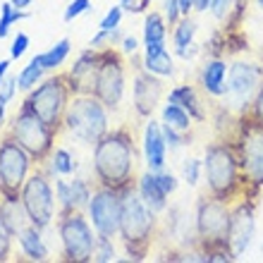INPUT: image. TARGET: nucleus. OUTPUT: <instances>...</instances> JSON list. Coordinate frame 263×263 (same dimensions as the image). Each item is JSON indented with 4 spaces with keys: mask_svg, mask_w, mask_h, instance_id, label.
<instances>
[{
    "mask_svg": "<svg viewBox=\"0 0 263 263\" xmlns=\"http://www.w3.org/2000/svg\"><path fill=\"white\" fill-rule=\"evenodd\" d=\"M93 180L101 187L122 189L134 187L137 182V144L129 127L108 129L93 146L91 160Z\"/></svg>",
    "mask_w": 263,
    "mask_h": 263,
    "instance_id": "nucleus-1",
    "label": "nucleus"
},
{
    "mask_svg": "<svg viewBox=\"0 0 263 263\" xmlns=\"http://www.w3.org/2000/svg\"><path fill=\"white\" fill-rule=\"evenodd\" d=\"M203 175H206V192L228 201L230 206L235 201L244 199L249 182L244 177V170L239 165L235 141L218 139L206 146L203 156Z\"/></svg>",
    "mask_w": 263,
    "mask_h": 263,
    "instance_id": "nucleus-2",
    "label": "nucleus"
},
{
    "mask_svg": "<svg viewBox=\"0 0 263 263\" xmlns=\"http://www.w3.org/2000/svg\"><path fill=\"white\" fill-rule=\"evenodd\" d=\"M230 203L218 196L203 194L196 201L194 213V242L199 251L206 254V261H235L228 249V232H230Z\"/></svg>",
    "mask_w": 263,
    "mask_h": 263,
    "instance_id": "nucleus-3",
    "label": "nucleus"
},
{
    "mask_svg": "<svg viewBox=\"0 0 263 263\" xmlns=\"http://www.w3.org/2000/svg\"><path fill=\"white\" fill-rule=\"evenodd\" d=\"M118 237L132 261H144L151 254L153 239L158 237V213H153L139 199L137 189H122V211H120Z\"/></svg>",
    "mask_w": 263,
    "mask_h": 263,
    "instance_id": "nucleus-4",
    "label": "nucleus"
},
{
    "mask_svg": "<svg viewBox=\"0 0 263 263\" xmlns=\"http://www.w3.org/2000/svg\"><path fill=\"white\" fill-rule=\"evenodd\" d=\"M63 129L79 144L96 146V141L110 129V110L93 93H74L65 110Z\"/></svg>",
    "mask_w": 263,
    "mask_h": 263,
    "instance_id": "nucleus-5",
    "label": "nucleus"
},
{
    "mask_svg": "<svg viewBox=\"0 0 263 263\" xmlns=\"http://www.w3.org/2000/svg\"><path fill=\"white\" fill-rule=\"evenodd\" d=\"M72 89H69V79L67 72H60V74L46 77L36 84L31 91H27V98H24V108L39 115V118L46 122L53 132H63V120H65V110H67L69 101H72Z\"/></svg>",
    "mask_w": 263,
    "mask_h": 263,
    "instance_id": "nucleus-6",
    "label": "nucleus"
},
{
    "mask_svg": "<svg viewBox=\"0 0 263 263\" xmlns=\"http://www.w3.org/2000/svg\"><path fill=\"white\" fill-rule=\"evenodd\" d=\"M60 237V256L67 263H89L96 247V230L86 218V211H60L55 215Z\"/></svg>",
    "mask_w": 263,
    "mask_h": 263,
    "instance_id": "nucleus-7",
    "label": "nucleus"
},
{
    "mask_svg": "<svg viewBox=\"0 0 263 263\" xmlns=\"http://www.w3.org/2000/svg\"><path fill=\"white\" fill-rule=\"evenodd\" d=\"M7 132L17 139V144L24 148V151L34 158L36 165H43L46 158H48L53 148H55V139L58 132H53L46 122H43L39 115L20 105V110L12 115L10 125H7Z\"/></svg>",
    "mask_w": 263,
    "mask_h": 263,
    "instance_id": "nucleus-8",
    "label": "nucleus"
},
{
    "mask_svg": "<svg viewBox=\"0 0 263 263\" xmlns=\"http://www.w3.org/2000/svg\"><path fill=\"white\" fill-rule=\"evenodd\" d=\"M22 206L29 215V222L39 230H46L53 225L58 215V201H55V187L50 175L41 165H36L31 175L27 177L24 187L20 192Z\"/></svg>",
    "mask_w": 263,
    "mask_h": 263,
    "instance_id": "nucleus-9",
    "label": "nucleus"
},
{
    "mask_svg": "<svg viewBox=\"0 0 263 263\" xmlns=\"http://www.w3.org/2000/svg\"><path fill=\"white\" fill-rule=\"evenodd\" d=\"M127 89V65L125 58L115 46H103L101 48V60H98L96 79H93V96L108 108L118 110Z\"/></svg>",
    "mask_w": 263,
    "mask_h": 263,
    "instance_id": "nucleus-10",
    "label": "nucleus"
},
{
    "mask_svg": "<svg viewBox=\"0 0 263 263\" xmlns=\"http://www.w3.org/2000/svg\"><path fill=\"white\" fill-rule=\"evenodd\" d=\"M235 148L249 187L261 189L263 187V125L256 122V120H251L247 112L239 115Z\"/></svg>",
    "mask_w": 263,
    "mask_h": 263,
    "instance_id": "nucleus-11",
    "label": "nucleus"
},
{
    "mask_svg": "<svg viewBox=\"0 0 263 263\" xmlns=\"http://www.w3.org/2000/svg\"><path fill=\"white\" fill-rule=\"evenodd\" d=\"M34 167V158L17 144L10 132H5L0 137V196H20Z\"/></svg>",
    "mask_w": 263,
    "mask_h": 263,
    "instance_id": "nucleus-12",
    "label": "nucleus"
},
{
    "mask_svg": "<svg viewBox=\"0 0 263 263\" xmlns=\"http://www.w3.org/2000/svg\"><path fill=\"white\" fill-rule=\"evenodd\" d=\"M263 82V67L249 60H237L228 67V82H225V110L244 115L249 110L251 101L256 96Z\"/></svg>",
    "mask_w": 263,
    "mask_h": 263,
    "instance_id": "nucleus-13",
    "label": "nucleus"
},
{
    "mask_svg": "<svg viewBox=\"0 0 263 263\" xmlns=\"http://www.w3.org/2000/svg\"><path fill=\"white\" fill-rule=\"evenodd\" d=\"M120 211H122V192L96 184L86 206V218L93 225L98 237L115 239L120 230Z\"/></svg>",
    "mask_w": 263,
    "mask_h": 263,
    "instance_id": "nucleus-14",
    "label": "nucleus"
},
{
    "mask_svg": "<svg viewBox=\"0 0 263 263\" xmlns=\"http://www.w3.org/2000/svg\"><path fill=\"white\" fill-rule=\"evenodd\" d=\"M254 232H256V208H254V201L244 196L230 208L228 249L232 254V258H239L244 251L249 249Z\"/></svg>",
    "mask_w": 263,
    "mask_h": 263,
    "instance_id": "nucleus-15",
    "label": "nucleus"
},
{
    "mask_svg": "<svg viewBox=\"0 0 263 263\" xmlns=\"http://www.w3.org/2000/svg\"><path fill=\"white\" fill-rule=\"evenodd\" d=\"M165 96V84L163 77L151 74L148 69L137 67L134 74V86H132V105L141 120H148L153 115V110L158 108V103Z\"/></svg>",
    "mask_w": 263,
    "mask_h": 263,
    "instance_id": "nucleus-16",
    "label": "nucleus"
},
{
    "mask_svg": "<svg viewBox=\"0 0 263 263\" xmlns=\"http://www.w3.org/2000/svg\"><path fill=\"white\" fill-rule=\"evenodd\" d=\"M98 60H101V48H86L79 53L74 65L69 67L67 79L72 93H91L93 91V79H96Z\"/></svg>",
    "mask_w": 263,
    "mask_h": 263,
    "instance_id": "nucleus-17",
    "label": "nucleus"
},
{
    "mask_svg": "<svg viewBox=\"0 0 263 263\" xmlns=\"http://www.w3.org/2000/svg\"><path fill=\"white\" fill-rule=\"evenodd\" d=\"M144 160H146V170L151 173H158L163 170L167 163V144L163 139V132H160V122L148 118V122L144 125Z\"/></svg>",
    "mask_w": 263,
    "mask_h": 263,
    "instance_id": "nucleus-18",
    "label": "nucleus"
},
{
    "mask_svg": "<svg viewBox=\"0 0 263 263\" xmlns=\"http://www.w3.org/2000/svg\"><path fill=\"white\" fill-rule=\"evenodd\" d=\"M225 82H228V63L222 58H208L199 69V84L206 96L222 98L225 96Z\"/></svg>",
    "mask_w": 263,
    "mask_h": 263,
    "instance_id": "nucleus-19",
    "label": "nucleus"
},
{
    "mask_svg": "<svg viewBox=\"0 0 263 263\" xmlns=\"http://www.w3.org/2000/svg\"><path fill=\"white\" fill-rule=\"evenodd\" d=\"M134 189H137L139 199L144 201V203L151 208L153 213H163V211H167V194L158 187L156 175H153L151 170H146V173L137 175Z\"/></svg>",
    "mask_w": 263,
    "mask_h": 263,
    "instance_id": "nucleus-20",
    "label": "nucleus"
},
{
    "mask_svg": "<svg viewBox=\"0 0 263 263\" xmlns=\"http://www.w3.org/2000/svg\"><path fill=\"white\" fill-rule=\"evenodd\" d=\"M43 230L34 228V225H27V228L14 235V242L20 244V251L22 256L27 261H34V263H41V261H48V247L43 242L41 237Z\"/></svg>",
    "mask_w": 263,
    "mask_h": 263,
    "instance_id": "nucleus-21",
    "label": "nucleus"
},
{
    "mask_svg": "<svg viewBox=\"0 0 263 263\" xmlns=\"http://www.w3.org/2000/svg\"><path fill=\"white\" fill-rule=\"evenodd\" d=\"M167 101H173V103L182 105V108L192 115V120H194V122H203V120L208 118L206 108H203V103H201L199 89H196L194 84H180V86L170 89Z\"/></svg>",
    "mask_w": 263,
    "mask_h": 263,
    "instance_id": "nucleus-22",
    "label": "nucleus"
},
{
    "mask_svg": "<svg viewBox=\"0 0 263 263\" xmlns=\"http://www.w3.org/2000/svg\"><path fill=\"white\" fill-rule=\"evenodd\" d=\"M0 213H3V220H5V225L10 228L12 235H17L27 225H31L20 196H0Z\"/></svg>",
    "mask_w": 263,
    "mask_h": 263,
    "instance_id": "nucleus-23",
    "label": "nucleus"
},
{
    "mask_svg": "<svg viewBox=\"0 0 263 263\" xmlns=\"http://www.w3.org/2000/svg\"><path fill=\"white\" fill-rule=\"evenodd\" d=\"M41 167L50 177H69V175L77 173L79 163H77V158L67 148H53V153L46 158V163H43Z\"/></svg>",
    "mask_w": 263,
    "mask_h": 263,
    "instance_id": "nucleus-24",
    "label": "nucleus"
},
{
    "mask_svg": "<svg viewBox=\"0 0 263 263\" xmlns=\"http://www.w3.org/2000/svg\"><path fill=\"white\" fill-rule=\"evenodd\" d=\"M72 53V41L69 39H60L55 46H50L46 53H39V60H41V67L46 72H58V69L65 65V60Z\"/></svg>",
    "mask_w": 263,
    "mask_h": 263,
    "instance_id": "nucleus-25",
    "label": "nucleus"
},
{
    "mask_svg": "<svg viewBox=\"0 0 263 263\" xmlns=\"http://www.w3.org/2000/svg\"><path fill=\"white\" fill-rule=\"evenodd\" d=\"M167 31H170V27H167V22H165V17H163V12L151 10V12L144 14V43L165 41Z\"/></svg>",
    "mask_w": 263,
    "mask_h": 263,
    "instance_id": "nucleus-26",
    "label": "nucleus"
},
{
    "mask_svg": "<svg viewBox=\"0 0 263 263\" xmlns=\"http://www.w3.org/2000/svg\"><path fill=\"white\" fill-rule=\"evenodd\" d=\"M141 67L148 69L151 74H158V77H173L175 74V58L170 50H160L156 55H144V63Z\"/></svg>",
    "mask_w": 263,
    "mask_h": 263,
    "instance_id": "nucleus-27",
    "label": "nucleus"
},
{
    "mask_svg": "<svg viewBox=\"0 0 263 263\" xmlns=\"http://www.w3.org/2000/svg\"><path fill=\"white\" fill-rule=\"evenodd\" d=\"M163 120L160 122H165V125H170V127H175V129H180V132H189L192 129V115H189L182 105H177V103H173V101H167L165 105H163Z\"/></svg>",
    "mask_w": 263,
    "mask_h": 263,
    "instance_id": "nucleus-28",
    "label": "nucleus"
},
{
    "mask_svg": "<svg viewBox=\"0 0 263 263\" xmlns=\"http://www.w3.org/2000/svg\"><path fill=\"white\" fill-rule=\"evenodd\" d=\"M29 17H31V12H29V10H17L10 0H7V3H3V5H0V41L10 36V29H12L17 22L29 20Z\"/></svg>",
    "mask_w": 263,
    "mask_h": 263,
    "instance_id": "nucleus-29",
    "label": "nucleus"
},
{
    "mask_svg": "<svg viewBox=\"0 0 263 263\" xmlns=\"http://www.w3.org/2000/svg\"><path fill=\"white\" fill-rule=\"evenodd\" d=\"M43 74H46V69L41 67V60H39V55H34L27 65H24V67H22L20 74H17V84H20V89L27 93V91H31L36 84L41 82Z\"/></svg>",
    "mask_w": 263,
    "mask_h": 263,
    "instance_id": "nucleus-30",
    "label": "nucleus"
},
{
    "mask_svg": "<svg viewBox=\"0 0 263 263\" xmlns=\"http://www.w3.org/2000/svg\"><path fill=\"white\" fill-rule=\"evenodd\" d=\"M196 31H199V24H196L194 17H192V14H189V17H182V20L173 27V43H175V48H182V46L194 43Z\"/></svg>",
    "mask_w": 263,
    "mask_h": 263,
    "instance_id": "nucleus-31",
    "label": "nucleus"
},
{
    "mask_svg": "<svg viewBox=\"0 0 263 263\" xmlns=\"http://www.w3.org/2000/svg\"><path fill=\"white\" fill-rule=\"evenodd\" d=\"M69 187H72L74 208H79V211H86V206H89V199H91V194H93L91 182L84 180V177H74V180H69Z\"/></svg>",
    "mask_w": 263,
    "mask_h": 263,
    "instance_id": "nucleus-32",
    "label": "nucleus"
},
{
    "mask_svg": "<svg viewBox=\"0 0 263 263\" xmlns=\"http://www.w3.org/2000/svg\"><path fill=\"white\" fill-rule=\"evenodd\" d=\"M118 258V251H115V244H112L110 237H98L96 235V247H93V258L91 261L96 263H110Z\"/></svg>",
    "mask_w": 263,
    "mask_h": 263,
    "instance_id": "nucleus-33",
    "label": "nucleus"
},
{
    "mask_svg": "<svg viewBox=\"0 0 263 263\" xmlns=\"http://www.w3.org/2000/svg\"><path fill=\"white\" fill-rule=\"evenodd\" d=\"M160 132H163V139H165L170 151H177V148H182V146H187L192 141L189 132H180V129H175V127L165 125V122H160Z\"/></svg>",
    "mask_w": 263,
    "mask_h": 263,
    "instance_id": "nucleus-34",
    "label": "nucleus"
},
{
    "mask_svg": "<svg viewBox=\"0 0 263 263\" xmlns=\"http://www.w3.org/2000/svg\"><path fill=\"white\" fill-rule=\"evenodd\" d=\"M55 201H58V213L60 211H74V199H72V187L69 180H55Z\"/></svg>",
    "mask_w": 263,
    "mask_h": 263,
    "instance_id": "nucleus-35",
    "label": "nucleus"
},
{
    "mask_svg": "<svg viewBox=\"0 0 263 263\" xmlns=\"http://www.w3.org/2000/svg\"><path fill=\"white\" fill-rule=\"evenodd\" d=\"M201 173H203V160L199 158H187L184 165H182V177L187 182L189 187H196L201 180Z\"/></svg>",
    "mask_w": 263,
    "mask_h": 263,
    "instance_id": "nucleus-36",
    "label": "nucleus"
},
{
    "mask_svg": "<svg viewBox=\"0 0 263 263\" xmlns=\"http://www.w3.org/2000/svg\"><path fill=\"white\" fill-rule=\"evenodd\" d=\"M12 247H14V235L10 232V228L3 220V213H0V263L12 256Z\"/></svg>",
    "mask_w": 263,
    "mask_h": 263,
    "instance_id": "nucleus-37",
    "label": "nucleus"
},
{
    "mask_svg": "<svg viewBox=\"0 0 263 263\" xmlns=\"http://www.w3.org/2000/svg\"><path fill=\"white\" fill-rule=\"evenodd\" d=\"M122 14H125V10L120 5H112L108 12L103 14V20L98 22V29H103V31H110V29H118L120 24H122Z\"/></svg>",
    "mask_w": 263,
    "mask_h": 263,
    "instance_id": "nucleus-38",
    "label": "nucleus"
},
{
    "mask_svg": "<svg viewBox=\"0 0 263 263\" xmlns=\"http://www.w3.org/2000/svg\"><path fill=\"white\" fill-rule=\"evenodd\" d=\"M17 89H20V84H17V74H7L0 84V101L5 105H10L17 96Z\"/></svg>",
    "mask_w": 263,
    "mask_h": 263,
    "instance_id": "nucleus-39",
    "label": "nucleus"
},
{
    "mask_svg": "<svg viewBox=\"0 0 263 263\" xmlns=\"http://www.w3.org/2000/svg\"><path fill=\"white\" fill-rule=\"evenodd\" d=\"M153 175H156V182H158V187L163 189L167 196L175 194V189H177V177H175L170 170H165V167H163V170H158V173H153Z\"/></svg>",
    "mask_w": 263,
    "mask_h": 263,
    "instance_id": "nucleus-40",
    "label": "nucleus"
},
{
    "mask_svg": "<svg viewBox=\"0 0 263 263\" xmlns=\"http://www.w3.org/2000/svg\"><path fill=\"white\" fill-rule=\"evenodd\" d=\"M89 10H91V0H72V3L65 7L63 20H65V22H72V20H77L79 14L89 12Z\"/></svg>",
    "mask_w": 263,
    "mask_h": 263,
    "instance_id": "nucleus-41",
    "label": "nucleus"
},
{
    "mask_svg": "<svg viewBox=\"0 0 263 263\" xmlns=\"http://www.w3.org/2000/svg\"><path fill=\"white\" fill-rule=\"evenodd\" d=\"M163 17H165L167 27H175V24L182 20L180 3H177V0H163Z\"/></svg>",
    "mask_w": 263,
    "mask_h": 263,
    "instance_id": "nucleus-42",
    "label": "nucleus"
},
{
    "mask_svg": "<svg viewBox=\"0 0 263 263\" xmlns=\"http://www.w3.org/2000/svg\"><path fill=\"white\" fill-rule=\"evenodd\" d=\"M27 48H29V36L24 34V31H20V34L12 39V46H10V58H12V60H20V58L27 53Z\"/></svg>",
    "mask_w": 263,
    "mask_h": 263,
    "instance_id": "nucleus-43",
    "label": "nucleus"
},
{
    "mask_svg": "<svg viewBox=\"0 0 263 263\" xmlns=\"http://www.w3.org/2000/svg\"><path fill=\"white\" fill-rule=\"evenodd\" d=\"M247 115H249L251 120H256V122H261V125H263V82H261V86H258L254 101H251Z\"/></svg>",
    "mask_w": 263,
    "mask_h": 263,
    "instance_id": "nucleus-44",
    "label": "nucleus"
},
{
    "mask_svg": "<svg viewBox=\"0 0 263 263\" xmlns=\"http://www.w3.org/2000/svg\"><path fill=\"white\" fill-rule=\"evenodd\" d=\"M151 3L153 0H120V7H122L125 12H132V14H146Z\"/></svg>",
    "mask_w": 263,
    "mask_h": 263,
    "instance_id": "nucleus-45",
    "label": "nucleus"
},
{
    "mask_svg": "<svg viewBox=\"0 0 263 263\" xmlns=\"http://www.w3.org/2000/svg\"><path fill=\"white\" fill-rule=\"evenodd\" d=\"M235 7V0H211V12H213L215 20H225L230 14V10Z\"/></svg>",
    "mask_w": 263,
    "mask_h": 263,
    "instance_id": "nucleus-46",
    "label": "nucleus"
},
{
    "mask_svg": "<svg viewBox=\"0 0 263 263\" xmlns=\"http://www.w3.org/2000/svg\"><path fill=\"white\" fill-rule=\"evenodd\" d=\"M120 46H122V53H125V55H134L139 50V41L134 36H125V39L120 41Z\"/></svg>",
    "mask_w": 263,
    "mask_h": 263,
    "instance_id": "nucleus-47",
    "label": "nucleus"
},
{
    "mask_svg": "<svg viewBox=\"0 0 263 263\" xmlns=\"http://www.w3.org/2000/svg\"><path fill=\"white\" fill-rule=\"evenodd\" d=\"M199 46H196V43H189V46H182V48H175V53H177V55L180 58H184V60H189V58H194L196 53H199Z\"/></svg>",
    "mask_w": 263,
    "mask_h": 263,
    "instance_id": "nucleus-48",
    "label": "nucleus"
},
{
    "mask_svg": "<svg viewBox=\"0 0 263 263\" xmlns=\"http://www.w3.org/2000/svg\"><path fill=\"white\" fill-rule=\"evenodd\" d=\"M167 43L165 41H156V43H144V55H156L160 50H165Z\"/></svg>",
    "mask_w": 263,
    "mask_h": 263,
    "instance_id": "nucleus-49",
    "label": "nucleus"
},
{
    "mask_svg": "<svg viewBox=\"0 0 263 263\" xmlns=\"http://www.w3.org/2000/svg\"><path fill=\"white\" fill-rule=\"evenodd\" d=\"M177 3H180L182 17H189V14L194 12V0H177Z\"/></svg>",
    "mask_w": 263,
    "mask_h": 263,
    "instance_id": "nucleus-50",
    "label": "nucleus"
},
{
    "mask_svg": "<svg viewBox=\"0 0 263 263\" xmlns=\"http://www.w3.org/2000/svg\"><path fill=\"white\" fill-rule=\"evenodd\" d=\"M10 65H12V58H7V60H0V84L10 74Z\"/></svg>",
    "mask_w": 263,
    "mask_h": 263,
    "instance_id": "nucleus-51",
    "label": "nucleus"
},
{
    "mask_svg": "<svg viewBox=\"0 0 263 263\" xmlns=\"http://www.w3.org/2000/svg\"><path fill=\"white\" fill-rule=\"evenodd\" d=\"M211 0H194V12H208Z\"/></svg>",
    "mask_w": 263,
    "mask_h": 263,
    "instance_id": "nucleus-52",
    "label": "nucleus"
},
{
    "mask_svg": "<svg viewBox=\"0 0 263 263\" xmlns=\"http://www.w3.org/2000/svg\"><path fill=\"white\" fill-rule=\"evenodd\" d=\"M10 3H12V5L17 7V10H27V7L31 5L34 0H10Z\"/></svg>",
    "mask_w": 263,
    "mask_h": 263,
    "instance_id": "nucleus-53",
    "label": "nucleus"
},
{
    "mask_svg": "<svg viewBox=\"0 0 263 263\" xmlns=\"http://www.w3.org/2000/svg\"><path fill=\"white\" fill-rule=\"evenodd\" d=\"M5 110H7V105L0 101V129H3V125H5Z\"/></svg>",
    "mask_w": 263,
    "mask_h": 263,
    "instance_id": "nucleus-54",
    "label": "nucleus"
},
{
    "mask_svg": "<svg viewBox=\"0 0 263 263\" xmlns=\"http://www.w3.org/2000/svg\"><path fill=\"white\" fill-rule=\"evenodd\" d=\"M256 3H258V7H263V0H256Z\"/></svg>",
    "mask_w": 263,
    "mask_h": 263,
    "instance_id": "nucleus-55",
    "label": "nucleus"
},
{
    "mask_svg": "<svg viewBox=\"0 0 263 263\" xmlns=\"http://www.w3.org/2000/svg\"><path fill=\"white\" fill-rule=\"evenodd\" d=\"M261 67H263V65H261Z\"/></svg>",
    "mask_w": 263,
    "mask_h": 263,
    "instance_id": "nucleus-56",
    "label": "nucleus"
}]
</instances>
